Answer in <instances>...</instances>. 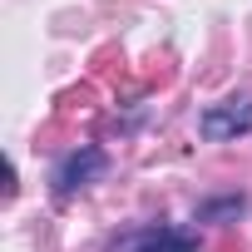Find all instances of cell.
I'll use <instances>...</instances> for the list:
<instances>
[{"label":"cell","mask_w":252,"mask_h":252,"mask_svg":"<svg viewBox=\"0 0 252 252\" xmlns=\"http://www.w3.org/2000/svg\"><path fill=\"white\" fill-rule=\"evenodd\" d=\"M104 173H109V154H104L99 144H84V149H74V154H64V158L55 163V198L69 203L74 193L94 188Z\"/></svg>","instance_id":"obj_1"},{"label":"cell","mask_w":252,"mask_h":252,"mask_svg":"<svg viewBox=\"0 0 252 252\" xmlns=\"http://www.w3.org/2000/svg\"><path fill=\"white\" fill-rule=\"evenodd\" d=\"M198 134L208 144H227V139H242L252 134V94L242 99H222V104H208L198 114Z\"/></svg>","instance_id":"obj_2"},{"label":"cell","mask_w":252,"mask_h":252,"mask_svg":"<svg viewBox=\"0 0 252 252\" xmlns=\"http://www.w3.org/2000/svg\"><path fill=\"white\" fill-rule=\"evenodd\" d=\"M114 252H198V232L149 222V227H134L129 237H119V247H114Z\"/></svg>","instance_id":"obj_3"},{"label":"cell","mask_w":252,"mask_h":252,"mask_svg":"<svg viewBox=\"0 0 252 252\" xmlns=\"http://www.w3.org/2000/svg\"><path fill=\"white\" fill-rule=\"evenodd\" d=\"M242 213V198H222V203H203L198 208V218L208 222V218H237Z\"/></svg>","instance_id":"obj_4"}]
</instances>
